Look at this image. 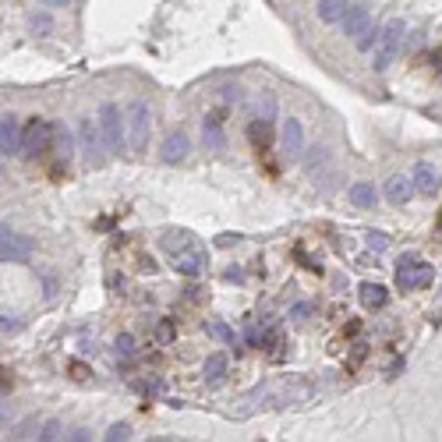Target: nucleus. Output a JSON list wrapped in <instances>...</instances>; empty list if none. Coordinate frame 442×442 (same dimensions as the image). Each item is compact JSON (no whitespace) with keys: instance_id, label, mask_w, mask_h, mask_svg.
<instances>
[{"instance_id":"obj_30","label":"nucleus","mask_w":442,"mask_h":442,"mask_svg":"<svg viewBox=\"0 0 442 442\" xmlns=\"http://www.w3.org/2000/svg\"><path fill=\"white\" fill-rule=\"evenodd\" d=\"M213 333H216L220 340H230V343H234V333H230V329H227L223 322H216V326H213Z\"/></svg>"},{"instance_id":"obj_15","label":"nucleus","mask_w":442,"mask_h":442,"mask_svg":"<svg viewBox=\"0 0 442 442\" xmlns=\"http://www.w3.org/2000/svg\"><path fill=\"white\" fill-rule=\"evenodd\" d=\"M248 138H252V145H255L259 152L269 149V145H272V120H265V117L252 120V124H248Z\"/></svg>"},{"instance_id":"obj_28","label":"nucleus","mask_w":442,"mask_h":442,"mask_svg":"<svg viewBox=\"0 0 442 442\" xmlns=\"http://www.w3.org/2000/svg\"><path fill=\"white\" fill-rule=\"evenodd\" d=\"M32 28H35V32H50V18H47V15H39V18L32 15Z\"/></svg>"},{"instance_id":"obj_16","label":"nucleus","mask_w":442,"mask_h":442,"mask_svg":"<svg viewBox=\"0 0 442 442\" xmlns=\"http://www.w3.org/2000/svg\"><path fill=\"white\" fill-rule=\"evenodd\" d=\"M361 304H365L368 311H375V308H382L386 301H389V290L382 287V284H361Z\"/></svg>"},{"instance_id":"obj_5","label":"nucleus","mask_w":442,"mask_h":442,"mask_svg":"<svg viewBox=\"0 0 442 442\" xmlns=\"http://www.w3.org/2000/svg\"><path fill=\"white\" fill-rule=\"evenodd\" d=\"M149 120H152L149 103L135 99L128 106V142H131V149H145L149 145Z\"/></svg>"},{"instance_id":"obj_22","label":"nucleus","mask_w":442,"mask_h":442,"mask_svg":"<svg viewBox=\"0 0 442 442\" xmlns=\"http://www.w3.org/2000/svg\"><path fill=\"white\" fill-rule=\"evenodd\" d=\"M35 442H60V421H57V418H50V421L43 425V432L35 435Z\"/></svg>"},{"instance_id":"obj_12","label":"nucleus","mask_w":442,"mask_h":442,"mask_svg":"<svg viewBox=\"0 0 442 442\" xmlns=\"http://www.w3.org/2000/svg\"><path fill=\"white\" fill-rule=\"evenodd\" d=\"M279 149H284L290 159H297L301 152H304V128H301V120H287L284 124V131H279Z\"/></svg>"},{"instance_id":"obj_11","label":"nucleus","mask_w":442,"mask_h":442,"mask_svg":"<svg viewBox=\"0 0 442 442\" xmlns=\"http://www.w3.org/2000/svg\"><path fill=\"white\" fill-rule=\"evenodd\" d=\"M340 28H343V35H354V39H361L365 32H372V15H368V8H365V4H350V11H347V18L340 22Z\"/></svg>"},{"instance_id":"obj_26","label":"nucleus","mask_w":442,"mask_h":442,"mask_svg":"<svg viewBox=\"0 0 442 442\" xmlns=\"http://www.w3.org/2000/svg\"><path fill=\"white\" fill-rule=\"evenodd\" d=\"M131 350H135V340H131L128 333H120V336H117V354H120V357H131Z\"/></svg>"},{"instance_id":"obj_27","label":"nucleus","mask_w":442,"mask_h":442,"mask_svg":"<svg viewBox=\"0 0 442 442\" xmlns=\"http://www.w3.org/2000/svg\"><path fill=\"white\" fill-rule=\"evenodd\" d=\"M67 442H92V435H89V428H74L67 435Z\"/></svg>"},{"instance_id":"obj_31","label":"nucleus","mask_w":442,"mask_h":442,"mask_svg":"<svg viewBox=\"0 0 442 442\" xmlns=\"http://www.w3.org/2000/svg\"><path fill=\"white\" fill-rule=\"evenodd\" d=\"M71 372H74V379H89V368L78 365V361H71Z\"/></svg>"},{"instance_id":"obj_10","label":"nucleus","mask_w":442,"mask_h":442,"mask_svg":"<svg viewBox=\"0 0 442 442\" xmlns=\"http://www.w3.org/2000/svg\"><path fill=\"white\" fill-rule=\"evenodd\" d=\"M411 181H414V191H418V195H425V198H432V195L442 188V177H439V170L428 163V159H421V163L414 167Z\"/></svg>"},{"instance_id":"obj_19","label":"nucleus","mask_w":442,"mask_h":442,"mask_svg":"<svg viewBox=\"0 0 442 442\" xmlns=\"http://www.w3.org/2000/svg\"><path fill=\"white\" fill-rule=\"evenodd\" d=\"M375 198H379L375 184H368V181H357V184H350V202H354V206H361V209H372V206H375Z\"/></svg>"},{"instance_id":"obj_1","label":"nucleus","mask_w":442,"mask_h":442,"mask_svg":"<svg viewBox=\"0 0 442 442\" xmlns=\"http://www.w3.org/2000/svg\"><path fill=\"white\" fill-rule=\"evenodd\" d=\"M435 279V269L428 262H421L414 252L400 255V265H396V287L400 290H421Z\"/></svg>"},{"instance_id":"obj_2","label":"nucleus","mask_w":442,"mask_h":442,"mask_svg":"<svg viewBox=\"0 0 442 442\" xmlns=\"http://www.w3.org/2000/svg\"><path fill=\"white\" fill-rule=\"evenodd\" d=\"M400 43H404V22L393 18V22H386V25L379 28V47H375V54H372V67H375V71H386V67L393 64Z\"/></svg>"},{"instance_id":"obj_20","label":"nucleus","mask_w":442,"mask_h":442,"mask_svg":"<svg viewBox=\"0 0 442 442\" xmlns=\"http://www.w3.org/2000/svg\"><path fill=\"white\" fill-rule=\"evenodd\" d=\"M223 372H227V357H223V354H209V357H206V379H209V382H220Z\"/></svg>"},{"instance_id":"obj_17","label":"nucleus","mask_w":442,"mask_h":442,"mask_svg":"<svg viewBox=\"0 0 442 442\" xmlns=\"http://www.w3.org/2000/svg\"><path fill=\"white\" fill-rule=\"evenodd\" d=\"M315 11H318V18H322V22H343L347 11H350V4H347V0H318Z\"/></svg>"},{"instance_id":"obj_33","label":"nucleus","mask_w":442,"mask_h":442,"mask_svg":"<svg viewBox=\"0 0 442 442\" xmlns=\"http://www.w3.org/2000/svg\"><path fill=\"white\" fill-rule=\"evenodd\" d=\"M308 311H311V304H294V311H290V315H297V318H301V315H308Z\"/></svg>"},{"instance_id":"obj_32","label":"nucleus","mask_w":442,"mask_h":442,"mask_svg":"<svg viewBox=\"0 0 442 442\" xmlns=\"http://www.w3.org/2000/svg\"><path fill=\"white\" fill-rule=\"evenodd\" d=\"M0 329H4V333H15V329H18V322H15L11 315H4V322H0Z\"/></svg>"},{"instance_id":"obj_14","label":"nucleus","mask_w":442,"mask_h":442,"mask_svg":"<svg viewBox=\"0 0 442 442\" xmlns=\"http://www.w3.org/2000/svg\"><path fill=\"white\" fill-rule=\"evenodd\" d=\"M188 149H191V142H188V135L184 131H174V135H167V142H163V149H159V156H163V163H184L188 159Z\"/></svg>"},{"instance_id":"obj_3","label":"nucleus","mask_w":442,"mask_h":442,"mask_svg":"<svg viewBox=\"0 0 442 442\" xmlns=\"http://www.w3.org/2000/svg\"><path fill=\"white\" fill-rule=\"evenodd\" d=\"M54 138H57V128L50 124V120L32 117L28 128H25V138H22V152L25 156H43V152H50Z\"/></svg>"},{"instance_id":"obj_9","label":"nucleus","mask_w":442,"mask_h":442,"mask_svg":"<svg viewBox=\"0 0 442 442\" xmlns=\"http://www.w3.org/2000/svg\"><path fill=\"white\" fill-rule=\"evenodd\" d=\"M174 269H177L181 276H191V279L202 276V272H206V248L195 240L191 248H184L181 255H174Z\"/></svg>"},{"instance_id":"obj_34","label":"nucleus","mask_w":442,"mask_h":442,"mask_svg":"<svg viewBox=\"0 0 442 442\" xmlns=\"http://www.w3.org/2000/svg\"><path fill=\"white\" fill-rule=\"evenodd\" d=\"M223 96H227V99H234V103H237V99H240V89H223Z\"/></svg>"},{"instance_id":"obj_13","label":"nucleus","mask_w":442,"mask_h":442,"mask_svg":"<svg viewBox=\"0 0 442 442\" xmlns=\"http://www.w3.org/2000/svg\"><path fill=\"white\" fill-rule=\"evenodd\" d=\"M411 195H414L411 174H393V177L386 181V198H389V206H407Z\"/></svg>"},{"instance_id":"obj_18","label":"nucleus","mask_w":442,"mask_h":442,"mask_svg":"<svg viewBox=\"0 0 442 442\" xmlns=\"http://www.w3.org/2000/svg\"><path fill=\"white\" fill-rule=\"evenodd\" d=\"M159 245H163L170 255H181L184 248H191V245H195V237H191L188 230H167L163 237H159Z\"/></svg>"},{"instance_id":"obj_4","label":"nucleus","mask_w":442,"mask_h":442,"mask_svg":"<svg viewBox=\"0 0 442 442\" xmlns=\"http://www.w3.org/2000/svg\"><path fill=\"white\" fill-rule=\"evenodd\" d=\"M99 131H103V142H106V152H120V145H124V124H120V110L117 103H103L99 106Z\"/></svg>"},{"instance_id":"obj_24","label":"nucleus","mask_w":442,"mask_h":442,"mask_svg":"<svg viewBox=\"0 0 442 442\" xmlns=\"http://www.w3.org/2000/svg\"><path fill=\"white\" fill-rule=\"evenodd\" d=\"M365 245H368L372 252H386V248H389V237L379 234V230H368V234H365Z\"/></svg>"},{"instance_id":"obj_35","label":"nucleus","mask_w":442,"mask_h":442,"mask_svg":"<svg viewBox=\"0 0 442 442\" xmlns=\"http://www.w3.org/2000/svg\"><path fill=\"white\" fill-rule=\"evenodd\" d=\"M432 60H435V64H439V67H442V47H439V50H435V54H432Z\"/></svg>"},{"instance_id":"obj_25","label":"nucleus","mask_w":442,"mask_h":442,"mask_svg":"<svg viewBox=\"0 0 442 442\" xmlns=\"http://www.w3.org/2000/svg\"><path fill=\"white\" fill-rule=\"evenodd\" d=\"M57 145H60L57 152L64 156V163H67V159H71V149H74V142H71V131H60V128H57Z\"/></svg>"},{"instance_id":"obj_21","label":"nucleus","mask_w":442,"mask_h":442,"mask_svg":"<svg viewBox=\"0 0 442 442\" xmlns=\"http://www.w3.org/2000/svg\"><path fill=\"white\" fill-rule=\"evenodd\" d=\"M202 135L209 145H223V131H220V117H206L202 120Z\"/></svg>"},{"instance_id":"obj_7","label":"nucleus","mask_w":442,"mask_h":442,"mask_svg":"<svg viewBox=\"0 0 442 442\" xmlns=\"http://www.w3.org/2000/svg\"><path fill=\"white\" fill-rule=\"evenodd\" d=\"M35 252V245L25 237V234H15L4 227V237H0V259L4 262H28Z\"/></svg>"},{"instance_id":"obj_23","label":"nucleus","mask_w":442,"mask_h":442,"mask_svg":"<svg viewBox=\"0 0 442 442\" xmlns=\"http://www.w3.org/2000/svg\"><path fill=\"white\" fill-rule=\"evenodd\" d=\"M128 439H131V428L124 421H117V425H110V432H106L103 442H128Z\"/></svg>"},{"instance_id":"obj_29","label":"nucleus","mask_w":442,"mask_h":442,"mask_svg":"<svg viewBox=\"0 0 442 442\" xmlns=\"http://www.w3.org/2000/svg\"><path fill=\"white\" fill-rule=\"evenodd\" d=\"M159 340H174V322H159Z\"/></svg>"},{"instance_id":"obj_8","label":"nucleus","mask_w":442,"mask_h":442,"mask_svg":"<svg viewBox=\"0 0 442 442\" xmlns=\"http://www.w3.org/2000/svg\"><path fill=\"white\" fill-rule=\"evenodd\" d=\"M22 138H25V131H22V124H18V117H15V113H4V117H0V152H4V159L22 152Z\"/></svg>"},{"instance_id":"obj_36","label":"nucleus","mask_w":442,"mask_h":442,"mask_svg":"<svg viewBox=\"0 0 442 442\" xmlns=\"http://www.w3.org/2000/svg\"><path fill=\"white\" fill-rule=\"evenodd\" d=\"M156 442H167V439H156Z\"/></svg>"},{"instance_id":"obj_6","label":"nucleus","mask_w":442,"mask_h":442,"mask_svg":"<svg viewBox=\"0 0 442 442\" xmlns=\"http://www.w3.org/2000/svg\"><path fill=\"white\" fill-rule=\"evenodd\" d=\"M78 135H82V152L92 167H99L103 159H106V142H103V131H99V120L85 117L82 120V128H78Z\"/></svg>"}]
</instances>
